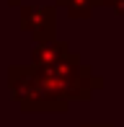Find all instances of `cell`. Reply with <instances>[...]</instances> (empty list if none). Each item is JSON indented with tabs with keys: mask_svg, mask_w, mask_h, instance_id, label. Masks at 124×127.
<instances>
[{
	"mask_svg": "<svg viewBox=\"0 0 124 127\" xmlns=\"http://www.w3.org/2000/svg\"><path fill=\"white\" fill-rule=\"evenodd\" d=\"M57 29V8L54 5H23L21 8V31H29L34 44L54 39Z\"/></svg>",
	"mask_w": 124,
	"mask_h": 127,
	"instance_id": "obj_2",
	"label": "cell"
},
{
	"mask_svg": "<svg viewBox=\"0 0 124 127\" xmlns=\"http://www.w3.org/2000/svg\"><path fill=\"white\" fill-rule=\"evenodd\" d=\"M67 52H70V44H67V42L49 39V42H44V44H34V49H31V62H34V65H39V67H47V65L60 62Z\"/></svg>",
	"mask_w": 124,
	"mask_h": 127,
	"instance_id": "obj_3",
	"label": "cell"
},
{
	"mask_svg": "<svg viewBox=\"0 0 124 127\" xmlns=\"http://www.w3.org/2000/svg\"><path fill=\"white\" fill-rule=\"evenodd\" d=\"M8 88L13 101L21 106V112H62L70 109V104L57 101L44 88L41 78L36 73V65H10L8 67Z\"/></svg>",
	"mask_w": 124,
	"mask_h": 127,
	"instance_id": "obj_1",
	"label": "cell"
},
{
	"mask_svg": "<svg viewBox=\"0 0 124 127\" xmlns=\"http://www.w3.org/2000/svg\"><path fill=\"white\" fill-rule=\"evenodd\" d=\"M93 5H96V8H111L114 0H93Z\"/></svg>",
	"mask_w": 124,
	"mask_h": 127,
	"instance_id": "obj_7",
	"label": "cell"
},
{
	"mask_svg": "<svg viewBox=\"0 0 124 127\" xmlns=\"http://www.w3.org/2000/svg\"><path fill=\"white\" fill-rule=\"evenodd\" d=\"M80 127H116L114 122H83Z\"/></svg>",
	"mask_w": 124,
	"mask_h": 127,
	"instance_id": "obj_6",
	"label": "cell"
},
{
	"mask_svg": "<svg viewBox=\"0 0 124 127\" xmlns=\"http://www.w3.org/2000/svg\"><path fill=\"white\" fill-rule=\"evenodd\" d=\"M8 5L10 8H21V0H8Z\"/></svg>",
	"mask_w": 124,
	"mask_h": 127,
	"instance_id": "obj_8",
	"label": "cell"
},
{
	"mask_svg": "<svg viewBox=\"0 0 124 127\" xmlns=\"http://www.w3.org/2000/svg\"><path fill=\"white\" fill-rule=\"evenodd\" d=\"M54 5L65 8L70 18H91L93 16V0H54Z\"/></svg>",
	"mask_w": 124,
	"mask_h": 127,
	"instance_id": "obj_4",
	"label": "cell"
},
{
	"mask_svg": "<svg viewBox=\"0 0 124 127\" xmlns=\"http://www.w3.org/2000/svg\"><path fill=\"white\" fill-rule=\"evenodd\" d=\"M111 10H114L119 18H124V0H114V5H111Z\"/></svg>",
	"mask_w": 124,
	"mask_h": 127,
	"instance_id": "obj_5",
	"label": "cell"
}]
</instances>
